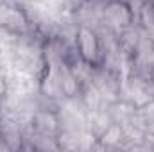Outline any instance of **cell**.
<instances>
[{
  "mask_svg": "<svg viewBox=\"0 0 154 152\" xmlns=\"http://www.w3.org/2000/svg\"><path fill=\"white\" fill-rule=\"evenodd\" d=\"M77 47H79V54L81 57L86 61V63H95L99 57H100V47H99V41H97V36L82 27L79 29V34H77Z\"/></svg>",
  "mask_w": 154,
  "mask_h": 152,
  "instance_id": "6da1fadb",
  "label": "cell"
},
{
  "mask_svg": "<svg viewBox=\"0 0 154 152\" xmlns=\"http://www.w3.org/2000/svg\"><path fill=\"white\" fill-rule=\"evenodd\" d=\"M106 14H108V20H109L113 25H116V27L129 23V18H131V13H129V9H127L124 4H120V2L111 4V5L108 7Z\"/></svg>",
  "mask_w": 154,
  "mask_h": 152,
  "instance_id": "7a4b0ae2",
  "label": "cell"
},
{
  "mask_svg": "<svg viewBox=\"0 0 154 152\" xmlns=\"http://www.w3.org/2000/svg\"><path fill=\"white\" fill-rule=\"evenodd\" d=\"M140 18H142V22H143V25H145L147 29L154 31V0H147V2L142 5Z\"/></svg>",
  "mask_w": 154,
  "mask_h": 152,
  "instance_id": "3957f363",
  "label": "cell"
},
{
  "mask_svg": "<svg viewBox=\"0 0 154 152\" xmlns=\"http://www.w3.org/2000/svg\"><path fill=\"white\" fill-rule=\"evenodd\" d=\"M4 95H5V82L0 79V102H2V99H4Z\"/></svg>",
  "mask_w": 154,
  "mask_h": 152,
  "instance_id": "277c9868",
  "label": "cell"
},
{
  "mask_svg": "<svg viewBox=\"0 0 154 152\" xmlns=\"http://www.w3.org/2000/svg\"><path fill=\"white\" fill-rule=\"evenodd\" d=\"M7 147V143H5V138H4V134L0 132V149H5Z\"/></svg>",
  "mask_w": 154,
  "mask_h": 152,
  "instance_id": "5b68a950",
  "label": "cell"
}]
</instances>
